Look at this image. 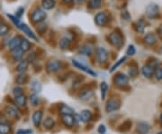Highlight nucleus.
<instances>
[{
    "label": "nucleus",
    "instance_id": "obj_1",
    "mask_svg": "<svg viewBox=\"0 0 162 134\" xmlns=\"http://www.w3.org/2000/svg\"><path fill=\"white\" fill-rule=\"evenodd\" d=\"M8 17L10 18V20L15 24L16 25V27L18 28V29H20L21 31H23L24 34H26L28 37H30L31 39L32 40H34V41H36L37 40V37H36V35L35 34L32 32V30L25 24H24V23H21L20 21H19V19L17 18V17L13 16H9L8 15Z\"/></svg>",
    "mask_w": 162,
    "mask_h": 134
},
{
    "label": "nucleus",
    "instance_id": "obj_2",
    "mask_svg": "<svg viewBox=\"0 0 162 134\" xmlns=\"http://www.w3.org/2000/svg\"><path fill=\"white\" fill-rule=\"evenodd\" d=\"M109 42L111 44L116 47V48H121L123 45V35L117 32H113L109 35Z\"/></svg>",
    "mask_w": 162,
    "mask_h": 134
},
{
    "label": "nucleus",
    "instance_id": "obj_3",
    "mask_svg": "<svg viewBox=\"0 0 162 134\" xmlns=\"http://www.w3.org/2000/svg\"><path fill=\"white\" fill-rule=\"evenodd\" d=\"M129 83V77L123 73H118L113 78V84L118 87H124Z\"/></svg>",
    "mask_w": 162,
    "mask_h": 134
},
{
    "label": "nucleus",
    "instance_id": "obj_4",
    "mask_svg": "<svg viewBox=\"0 0 162 134\" xmlns=\"http://www.w3.org/2000/svg\"><path fill=\"white\" fill-rule=\"evenodd\" d=\"M46 18V13L41 9V8H36L33 10V12L31 15V19L33 23H42L44 19Z\"/></svg>",
    "mask_w": 162,
    "mask_h": 134
},
{
    "label": "nucleus",
    "instance_id": "obj_5",
    "mask_svg": "<svg viewBox=\"0 0 162 134\" xmlns=\"http://www.w3.org/2000/svg\"><path fill=\"white\" fill-rule=\"evenodd\" d=\"M146 15H147V16L150 18V19L157 18L160 15L159 6L156 4H151V5H148V7L146 9Z\"/></svg>",
    "mask_w": 162,
    "mask_h": 134
},
{
    "label": "nucleus",
    "instance_id": "obj_6",
    "mask_svg": "<svg viewBox=\"0 0 162 134\" xmlns=\"http://www.w3.org/2000/svg\"><path fill=\"white\" fill-rule=\"evenodd\" d=\"M120 104H121V103L117 98H111L110 100H108V102L106 103L105 111L107 113H113V112L119 109Z\"/></svg>",
    "mask_w": 162,
    "mask_h": 134
},
{
    "label": "nucleus",
    "instance_id": "obj_7",
    "mask_svg": "<svg viewBox=\"0 0 162 134\" xmlns=\"http://www.w3.org/2000/svg\"><path fill=\"white\" fill-rule=\"evenodd\" d=\"M61 66H62V64H61V61L53 60H50L47 63L46 69H47L49 73H56L61 68Z\"/></svg>",
    "mask_w": 162,
    "mask_h": 134
},
{
    "label": "nucleus",
    "instance_id": "obj_8",
    "mask_svg": "<svg viewBox=\"0 0 162 134\" xmlns=\"http://www.w3.org/2000/svg\"><path fill=\"white\" fill-rule=\"evenodd\" d=\"M97 60L98 63H105L108 59V51L103 47H99L97 49Z\"/></svg>",
    "mask_w": 162,
    "mask_h": 134
},
{
    "label": "nucleus",
    "instance_id": "obj_9",
    "mask_svg": "<svg viewBox=\"0 0 162 134\" xmlns=\"http://www.w3.org/2000/svg\"><path fill=\"white\" fill-rule=\"evenodd\" d=\"M156 65H153V63H148L144 65L142 68V75L147 78H150L154 72H155V68H156Z\"/></svg>",
    "mask_w": 162,
    "mask_h": 134
},
{
    "label": "nucleus",
    "instance_id": "obj_10",
    "mask_svg": "<svg viewBox=\"0 0 162 134\" xmlns=\"http://www.w3.org/2000/svg\"><path fill=\"white\" fill-rule=\"evenodd\" d=\"M61 121L66 127L72 128L76 123V119L72 114H61Z\"/></svg>",
    "mask_w": 162,
    "mask_h": 134
},
{
    "label": "nucleus",
    "instance_id": "obj_11",
    "mask_svg": "<svg viewBox=\"0 0 162 134\" xmlns=\"http://www.w3.org/2000/svg\"><path fill=\"white\" fill-rule=\"evenodd\" d=\"M95 21L98 26H105L108 21V16L104 12H100L98 13L96 17H95Z\"/></svg>",
    "mask_w": 162,
    "mask_h": 134
},
{
    "label": "nucleus",
    "instance_id": "obj_12",
    "mask_svg": "<svg viewBox=\"0 0 162 134\" xmlns=\"http://www.w3.org/2000/svg\"><path fill=\"white\" fill-rule=\"evenodd\" d=\"M72 62H73V65H74L75 67L79 68L82 71H84V72H86V73H87V74H89V75H91V76H93V77H96V76H97V73H95L91 68H89V67H87V66L83 65L80 62H79V61H77V60H73Z\"/></svg>",
    "mask_w": 162,
    "mask_h": 134
},
{
    "label": "nucleus",
    "instance_id": "obj_13",
    "mask_svg": "<svg viewBox=\"0 0 162 134\" xmlns=\"http://www.w3.org/2000/svg\"><path fill=\"white\" fill-rule=\"evenodd\" d=\"M42 116H43V114L42 111H36L33 113L32 114V122L34 124L35 127H40L41 123H42Z\"/></svg>",
    "mask_w": 162,
    "mask_h": 134
},
{
    "label": "nucleus",
    "instance_id": "obj_14",
    "mask_svg": "<svg viewBox=\"0 0 162 134\" xmlns=\"http://www.w3.org/2000/svg\"><path fill=\"white\" fill-rule=\"evenodd\" d=\"M92 96H93V91L89 88H85V89H82L79 92V97L80 100L87 101Z\"/></svg>",
    "mask_w": 162,
    "mask_h": 134
},
{
    "label": "nucleus",
    "instance_id": "obj_15",
    "mask_svg": "<svg viewBox=\"0 0 162 134\" xmlns=\"http://www.w3.org/2000/svg\"><path fill=\"white\" fill-rule=\"evenodd\" d=\"M79 118H80V121L87 123V122L91 121V120L93 118V114L88 110H83L80 113V114H79Z\"/></svg>",
    "mask_w": 162,
    "mask_h": 134
},
{
    "label": "nucleus",
    "instance_id": "obj_16",
    "mask_svg": "<svg viewBox=\"0 0 162 134\" xmlns=\"http://www.w3.org/2000/svg\"><path fill=\"white\" fill-rule=\"evenodd\" d=\"M21 42H22V38H21L20 36H16V37H14V38L10 41V42H9V45H8L9 49L11 50H14L17 49V48H19V47H20V44H21Z\"/></svg>",
    "mask_w": 162,
    "mask_h": 134
},
{
    "label": "nucleus",
    "instance_id": "obj_17",
    "mask_svg": "<svg viewBox=\"0 0 162 134\" xmlns=\"http://www.w3.org/2000/svg\"><path fill=\"white\" fill-rule=\"evenodd\" d=\"M5 112H6V114L10 118L18 119V117H19V114H18L17 110H16L15 107H13V106H10V105L6 106V109H5Z\"/></svg>",
    "mask_w": 162,
    "mask_h": 134
},
{
    "label": "nucleus",
    "instance_id": "obj_18",
    "mask_svg": "<svg viewBox=\"0 0 162 134\" xmlns=\"http://www.w3.org/2000/svg\"><path fill=\"white\" fill-rule=\"evenodd\" d=\"M28 64H29V62L27 61V60H22L19 62V64L16 66V71L18 73H25V71L28 68Z\"/></svg>",
    "mask_w": 162,
    "mask_h": 134
},
{
    "label": "nucleus",
    "instance_id": "obj_19",
    "mask_svg": "<svg viewBox=\"0 0 162 134\" xmlns=\"http://www.w3.org/2000/svg\"><path fill=\"white\" fill-rule=\"evenodd\" d=\"M137 132L139 134H147L149 132V125L146 122H140L137 126Z\"/></svg>",
    "mask_w": 162,
    "mask_h": 134
},
{
    "label": "nucleus",
    "instance_id": "obj_20",
    "mask_svg": "<svg viewBox=\"0 0 162 134\" xmlns=\"http://www.w3.org/2000/svg\"><path fill=\"white\" fill-rule=\"evenodd\" d=\"M28 76L25 73H19L18 76H16V82L18 85H25L28 82Z\"/></svg>",
    "mask_w": 162,
    "mask_h": 134
},
{
    "label": "nucleus",
    "instance_id": "obj_21",
    "mask_svg": "<svg viewBox=\"0 0 162 134\" xmlns=\"http://www.w3.org/2000/svg\"><path fill=\"white\" fill-rule=\"evenodd\" d=\"M23 55H24V51L20 49V47L12 50V58L15 61H21L23 59Z\"/></svg>",
    "mask_w": 162,
    "mask_h": 134
},
{
    "label": "nucleus",
    "instance_id": "obj_22",
    "mask_svg": "<svg viewBox=\"0 0 162 134\" xmlns=\"http://www.w3.org/2000/svg\"><path fill=\"white\" fill-rule=\"evenodd\" d=\"M144 42L148 45H154L157 42V37L154 34H148L144 37Z\"/></svg>",
    "mask_w": 162,
    "mask_h": 134
},
{
    "label": "nucleus",
    "instance_id": "obj_23",
    "mask_svg": "<svg viewBox=\"0 0 162 134\" xmlns=\"http://www.w3.org/2000/svg\"><path fill=\"white\" fill-rule=\"evenodd\" d=\"M133 27L138 33H143L146 27L145 22L143 20H139V21H137L136 23L133 24Z\"/></svg>",
    "mask_w": 162,
    "mask_h": 134
},
{
    "label": "nucleus",
    "instance_id": "obj_24",
    "mask_svg": "<svg viewBox=\"0 0 162 134\" xmlns=\"http://www.w3.org/2000/svg\"><path fill=\"white\" fill-rule=\"evenodd\" d=\"M93 52V46L90 45V44H85L83 45L79 50V53L83 54V55H86V56H89L91 55Z\"/></svg>",
    "mask_w": 162,
    "mask_h": 134
},
{
    "label": "nucleus",
    "instance_id": "obj_25",
    "mask_svg": "<svg viewBox=\"0 0 162 134\" xmlns=\"http://www.w3.org/2000/svg\"><path fill=\"white\" fill-rule=\"evenodd\" d=\"M15 101H16V104L20 107H24L26 105V102H27V97L25 96V95H21L19 96H16L15 97Z\"/></svg>",
    "mask_w": 162,
    "mask_h": 134
},
{
    "label": "nucleus",
    "instance_id": "obj_26",
    "mask_svg": "<svg viewBox=\"0 0 162 134\" xmlns=\"http://www.w3.org/2000/svg\"><path fill=\"white\" fill-rule=\"evenodd\" d=\"M70 42H71L70 39H69L68 37H67V36H64V37H62V38L61 39V41H60V47H61L62 50H67V49L69 48Z\"/></svg>",
    "mask_w": 162,
    "mask_h": 134
},
{
    "label": "nucleus",
    "instance_id": "obj_27",
    "mask_svg": "<svg viewBox=\"0 0 162 134\" xmlns=\"http://www.w3.org/2000/svg\"><path fill=\"white\" fill-rule=\"evenodd\" d=\"M11 133V126L7 122H0V134Z\"/></svg>",
    "mask_w": 162,
    "mask_h": 134
},
{
    "label": "nucleus",
    "instance_id": "obj_28",
    "mask_svg": "<svg viewBox=\"0 0 162 134\" xmlns=\"http://www.w3.org/2000/svg\"><path fill=\"white\" fill-rule=\"evenodd\" d=\"M31 43L28 40L26 39H22L21 44H20V49L23 50L24 52H26L31 49Z\"/></svg>",
    "mask_w": 162,
    "mask_h": 134
},
{
    "label": "nucleus",
    "instance_id": "obj_29",
    "mask_svg": "<svg viewBox=\"0 0 162 134\" xmlns=\"http://www.w3.org/2000/svg\"><path fill=\"white\" fill-rule=\"evenodd\" d=\"M54 125H55V121H54L53 118H46V119L44 120V121H43V126H44V128L47 129V130L52 129V128L54 127Z\"/></svg>",
    "mask_w": 162,
    "mask_h": 134
},
{
    "label": "nucleus",
    "instance_id": "obj_30",
    "mask_svg": "<svg viewBox=\"0 0 162 134\" xmlns=\"http://www.w3.org/2000/svg\"><path fill=\"white\" fill-rule=\"evenodd\" d=\"M42 5L45 10H50L54 7L55 0H42Z\"/></svg>",
    "mask_w": 162,
    "mask_h": 134
},
{
    "label": "nucleus",
    "instance_id": "obj_31",
    "mask_svg": "<svg viewBox=\"0 0 162 134\" xmlns=\"http://www.w3.org/2000/svg\"><path fill=\"white\" fill-rule=\"evenodd\" d=\"M129 74L131 78H136L139 74V69H138V66L135 63L131 64L129 67Z\"/></svg>",
    "mask_w": 162,
    "mask_h": 134
},
{
    "label": "nucleus",
    "instance_id": "obj_32",
    "mask_svg": "<svg viewBox=\"0 0 162 134\" xmlns=\"http://www.w3.org/2000/svg\"><path fill=\"white\" fill-rule=\"evenodd\" d=\"M102 0H88V6L91 9H97L101 6Z\"/></svg>",
    "mask_w": 162,
    "mask_h": 134
},
{
    "label": "nucleus",
    "instance_id": "obj_33",
    "mask_svg": "<svg viewBox=\"0 0 162 134\" xmlns=\"http://www.w3.org/2000/svg\"><path fill=\"white\" fill-rule=\"evenodd\" d=\"M107 90H108V85H107V83L106 82H102L101 85H100V91H101V97H102L103 100L105 98Z\"/></svg>",
    "mask_w": 162,
    "mask_h": 134
},
{
    "label": "nucleus",
    "instance_id": "obj_34",
    "mask_svg": "<svg viewBox=\"0 0 162 134\" xmlns=\"http://www.w3.org/2000/svg\"><path fill=\"white\" fill-rule=\"evenodd\" d=\"M61 114H72L74 113V110L71 107H69L68 105H61Z\"/></svg>",
    "mask_w": 162,
    "mask_h": 134
},
{
    "label": "nucleus",
    "instance_id": "obj_35",
    "mask_svg": "<svg viewBox=\"0 0 162 134\" xmlns=\"http://www.w3.org/2000/svg\"><path fill=\"white\" fill-rule=\"evenodd\" d=\"M9 32V27L7 24L0 23V36H5Z\"/></svg>",
    "mask_w": 162,
    "mask_h": 134
},
{
    "label": "nucleus",
    "instance_id": "obj_36",
    "mask_svg": "<svg viewBox=\"0 0 162 134\" xmlns=\"http://www.w3.org/2000/svg\"><path fill=\"white\" fill-rule=\"evenodd\" d=\"M31 86L34 92H41L42 90V84L38 80H33L31 84Z\"/></svg>",
    "mask_w": 162,
    "mask_h": 134
},
{
    "label": "nucleus",
    "instance_id": "obj_37",
    "mask_svg": "<svg viewBox=\"0 0 162 134\" xmlns=\"http://www.w3.org/2000/svg\"><path fill=\"white\" fill-rule=\"evenodd\" d=\"M30 102L33 106H37L39 103V97L36 94H32L30 96Z\"/></svg>",
    "mask_w": 162,
    "mask_h": 134
},
{
    "label": "nucleus",
    "instance_id": "obj_38",
    "mask_svg": "<svg viewBox=\"0 0 162 134\" xmlns=\"http://www.w3.org/2000/svg\"><path fill=\"white\" fill-rule=\"evenodd\" d=\"M155 78L158 80H162V67H157L155 68V72H154Z\"/></svg>",
    "mask_w": 162,
    "mask_h": 134
},
{
    "label": "nucleus",
    "instance_id": "obj_39",
    "mask_svg": "<svg viewBox=\"0 0 162 134\" xmlns=\"http://www.w3.org/2000/svg\"><path fill=\"white\" fill-rule=\"evenodd\" d=\"M13 94H14L15 97H16V96H21V95H23V94H24V92H23V88L20 87V86H16V87H14V89H13Z\"/></svg>",
    "mask_w": 162,
    "mask_h": 134
},
{
    "label": "nucleus",
    "instance_id": "obj_40",
    "mask_svg": "<svg viewBox=\"0 0 162 134\" xmlns=\"http://www.w3.org/2000/svg\"><path fill=\"white\" fill-rule=\"evenodd\" d=\"M125 60H126V58H122V59H121V60L117 62V63H115L113 67H112V68L110 69V72H113V71H114L117 67H119L120 65H122V64L123 63V61H125Z\"/></svg>",
    "mask_w": 162,
    "mask_h": 134
},
{
    "label": "nucleus",
    "instance_id": "obj_41",
    "mask_svg": "<svg viewBox=\"0 0 162 134\" xmlns=\"http://www.w3.org/2000/svg\"><path fill=\"white\" fill-rule=\"evenodd\" d=\"M135 52H136V50H135L134 46H133V45H130L129 47H128V49H127V50H126V55H128V56H132V55L135 54Z\"/></svg>",
    "mask_w": 162,
    "mask_h": 134
},
{
    "label": "nucleus",
    "instance_id": "obj_42",
    "mask_svg": "<svg viewBox=\"0 0 162 134\" xmlns=\"http://www.w3.org/2000/svg\"><path fill=\"white\" fill-rule=\"evenodd\" d=\"M97 132H98V133L99 134H105V132H106V128H105V126L104 124H101V125L98 127Z\"/></svg>",
    "mask_w": 162,
    "mask_h": 134
},
{
    "label": "nucleus",
    "instance_id": "obj_43",
    "mask_svg": "<svg viewBox=\"0 0 162 134\" xmlns=\"http://www.w3.org/2000/svg\"><path fill=\"white\" fill-rule=\"evenodd\" d=\"M32 130H23V129H21V130H18V131L16 132V134H32Z\"/></svg>",
    "mask_w": 162,
    "mask_h": 134
},
{
    "label": "nucleus",
    "instance_id": "obj_44",
    "mask_svg": "<svg viewBox=\"0 0 162 134\" xmlns=\"http://www.w3.org/2000/svg\"><path fill=\"white\" fill-rule=\"evenodd\" d=\"M157 32H158V34H159V36H160V39L162 40V25H161V26H160V27L158 28Z\"/></svg>",
    "mask_w": 162,
    "mask_h": 134
},
{
    "label": "nucleus",
    "instance_id": "obj_45",
    "mask_svg": "<svg viewBox=\"0 0 162 134\" xmlns=\"http://www.w3.org/2000/svg\"><path fill=\"white\" fill-rule=\"evenodd\" d=\"M23 11H24V9H23V8H19V10L17 11L18 13L16 14V16H17V17H21V16H22V14H23Z\"/></svg>",
    "mask_w": 162,
    "mask_h": 134
},
{
    "label": "nucleus",
    "instance_id": "obj_46",
    "mask_svg": "<svg viewBox=\"0 0 162 134\" xmlns=\"http://www.w3.org/2000/svg\"><path fill=\"white\" fill-rule=\"evenodd\" d=\"M76 2H78V3H80V2H83V1H85V0H75Z\"/></svg>",
    "mask_w": 162,
    "mask_h": 134
},
{
    "label": "nucleus",
    "instance_id": "obj_47",
    "mask_svg": "<svg viewBox=\"0 0 162 134\" xmlns=\"http://www.w3.org/2000/svg\"><path fill=\"white\" fill-rule=\"evenodd\" d=\"M64 2H66V3H68V2H71L72 0H63Z\"/></svg>",
    "mask_w": 162,
    "mask_h": 134
},
{
    "label": "nucleus",
    "instance_id": "obj_48",
    "mask_svg": "<svg viewBox=\"0 0 162 134\" xmlns=\"http://www.w3.org/2000/svg\"><path fill=\"white\" fill-rule=\"evenodd\" d=\"M160 122H161V124H162V114H161V115H160Z\"/></svg>",
    "mask_w": 162,
    "mask_h": 134
},
{
    "label": "nucleus",
    "instance_id": "obj_49",
    "mask_svg": "<svg viewBox=\"0 0 162 134\" xmlns=\"http://www.w3.org/2000/svg\"><path fill=\"white\" fill-rule=\"evenodd\" d=\"M159 134H162V132H161V133H159Z\"/></svg>",
    "mask_w": 162,
    "mask_h": 134
}]
</instances>
